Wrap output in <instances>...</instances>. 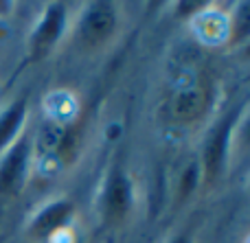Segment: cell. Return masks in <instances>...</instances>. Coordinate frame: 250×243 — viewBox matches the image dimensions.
Listing matches in <instances>:
<instances>
[{
	"mask_svg": "<svg viewBox=\"0 0 250 243\" xmlns=\"http://www.w3.org/2000/svg\"><path fill=\"white\" fill-rule=\"evenodd\" d=\"M244 118H246V105L229 110L208 127L202 147H200V156L195 158L200 167V180H202L204 193L215 191L229 173L230 158L235 151V136H237V130Z\"/></svg>",
	"mask_w": 250,
	"mask_h": 243,
	"instance_id": "cell-3",
	"label": "cell"
},
{
	"mask_svg": "<svg viewBox=\"0 0 250 243\" xmlns=\"http://www.w3.org/2000/svg\"><path fill=\"white\" fill-rule=\"evenodd\" d=\"M165 243H198V239H195V235L189 230H178V232H173L171 237H167Z\"/></svg>",
	"mask_w": 250,
	"mask_h": 243,
	"instance_id": "cell-13",
	"label": "cell"
},
{
	"mask_svg": "<svg viewBox=\"0 0 250 243\" xmlns=\"http://www.w3.org/2000/svg\"><path fill=\"white\" fill-rule=\"evenodd\" d=\"M250 37V4L246 0L230 4L229 18H226V46L224 48H242Z\"/></svg>",
	"mask_w": 250,
	"mask_h": 243,
	"instance_id": "cell-9",
	"label": "cell"
},
{
	"mask_svg": "<svg viewBox=\"0 0 250 243\" xmlns=\"http://www.w3.org/2000/svg\"><path fill=\"white\" fill-rule=\"evenodd\" d=\"M200 191H202L200 167H198V160H191L189 165L182 167L180 175H178V180H176V187H173V206L180 208L182 204L193 200Z\"/></svg>",
	"mask_w": 250,
	"mask_h": 243,
	"instance_id": "cell-10",
	"label": "cell"
},
{
	"mask_svg": "<svg viewBox=\"0 0 250 243\" xmlns=\"http://www.w3.org/2000/svg\"><path fill=\"white\" fill-rule=\"evenodd\" d=\"M79 217L77 202L68 195H57L40 204L24 224V239L29 243H62L73 237Z\"/></svg>",
	"mask_w": 250,
	"mask_h": 243,
	"instance_id": "cell-6",
	"label": "cell"
},
{
	"mask_svg": "<svg viewBox=\"0 0 250 243\" xmlns=\"http://www.w3.org/2000/svg\"><path fill=\"white\" fill-rule=\"evenodd\" d=\"M217 86V77L207 64H182L165 83L160 96V118L173 130H195L208 121L215 110Z\"/></svg>",
	"mask_w": 250,
	"mask_h": 243,
	"instance_id": "cell-1",
	"label": "cell"
},
{
	"mask_svg": "<svg viewBox=\"0 0 250 243\" xmlns=\"http://www.w3.org/2000/svg\"><path fill=\"white\" fill-rule=\"evenodd\" d=\"M29 99L18 96L9 103H0V153L9 149L24 131H29Z\"/></svg>",
	"mask_w": 250,
	"mask_h": 243,
	"instance_id": "cell-8",
	"label": "cell"
},
{
	"mask_svg": "<svg viewBox=\"0 0 250 243\" xmlns=\"http://www.w3.org/2000/svg\"><path fill=\"white\" fill-rule=\"evenodd\" d=\"M33 136L24 131L9 149L0 153V200L11 202L24 193L33 169Z\"/></svg>",
	"mask_w": 250,
	"mask_h": 243,
	"instance_id": "cell-7",
	"label": "cell"
},
{
	"mask_svg": "<svg viewBox=\"0 0 250 243\" xmlns=\"http://www.w3.org/2000/svg\"><path fill=\"white\" fill-rule=\"evenodd\" d=\"M20 2L16 0H0V22H9L11 18H16Z\"/></svg>",
	"mask_w": 250,
	"mask_h": 243,
	"instance_id": "cell-12",
	"label": "cell"
},
{
	"mask_svg": "<svg viewBox=\"0 0 250 243\" xmlns=\"http://www.w3.org/2000/svg\"><path fill=\"white\" fill-rule=\"evenodd\" d=\"M125 13L119 2L92 0L75 9L70 39L86 55H101L121 39Z\"/></svg>",
	"mask_w": 250,
	"mask_h": 243,
	"instance_id": "cell-2",
	"label": "cell"
},
{
	"mask_svg": "<svg viewBox=\"0 0 250 243\" xmlns=\"http://www.w3.org/2000/svg\"><path fill=\"white\" fill-rule=\"evenodd\" d=\"M75 9L68 2L51 0L44 2L35 22L26 33V59L31 64H42L53 57L66 42H70Z\"/></svg>",
	"mask_w": 250,
	"mask_h": 243,
	"instance_id": "cell-4",
	"label": "cell"
},
{
	"mask_svg": "<svg viewBox=\"0 0 250 243\" xmlns=\"http://www.w3.org/2000/svg\"><path fill=\"white\" fill-rule=\"evenodd\" d=\"M138 210V184L123 167H112L105 173L99 191V217L108 230H123Z\"/></svg>",
	"mask_w": 250,
	"mask_h": 243,
	"instance_id": "cell-5",
	"label": "cell"
},
{
	"mask_svg": "<svg viewBox=\"0 0 250 243\" xmlns=\"http://www.w3.org/2000/svg\"><path fill=\"white\" fill-rule=\"evenodd\" d=\"M208 2H211V0H200V2H195V0H182V2H173L171 4L173 18L180 20V22L191 24V22H193L195 18L208 7Z\"/></svg>",
	"mask_w": 250,
	"mask_h": 243,
	"instance_id": "cell-11",
	"label": "cell"
}]
</instances>
